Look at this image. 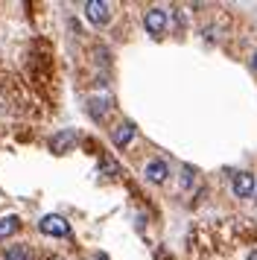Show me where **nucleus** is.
Returning a JSON list of instances; mask_svg holds the SVG:
<instances>
[{"label": "nucleus", "mask_w": 257, "mask_h": 260, "mask_svg": "<svg viewBox=\"0 0 257 260\" xmlns=\"http://www.w3.org/2000/svg\"><path fill=\"white\" fill-rule=\"evenodd\" d=\"M251 68L257 71V50H254V56H251Z\"/></svg>", "instance_id": "ddd939ff"}, {"label": "nucleus", "mask_w": 257, "mask_h": 260, "mask_svg": "<svg viewBox=\"0 0 257 260\" xmlns=\"http://www.w3.org/2000/svg\"><path fill=\"white\" fill-rule=\"evenodd\" d=\"M143 176L149 178L152 184H161V181H167V176H170V167H167V161H161V158H152L149 164H146V170H143Z\"/></svg>", "instance_id": "39448f33"}, {"label": "nucleus", "mask_w": 257, "mask_h": 260, "mask_svg": "<svg viewBox=\"0 0 257 260\" xmlns=\"http://www.w3.org/2000/svg\"><path fill=\"white\" fill-rule=\"evenodd\" d=\"M93 260H108V257H105V254H97V257H93Z\"/></svg>", "instance_id": "2eb2a0df"}, {"label": "nucleus", "mask_w": 257, "mask_h": 260, "mask_svg": "<svg viewBox=\"0 0 257 260\" xmlns=\"http://www.w3.org/2000/svg\"><path fill=\"white\" fill-rule=\"evenodd\" d=\"M73 143H76V129H61V132H56V135H53V141H50V149L61 155V152H68Z\"/></svg>", "instance_id": "423d86ee"}, {"label": "nucleus", "mask_w": 257, "mask_h": 260, "mask_svg": "<svg viewBox=\"0 0 257 260\" xmlns=\"http://www.w3.org/2000/svg\"><path fill=\"white\" fill-rule=\"evenodd\" d=\"M132 138H135V123H120L114 132H111V143H114L117 149H123V146H128L132 143Z\"/></svg>", "instance_id": "0eeeda50"}, {"label": "nucleus", "mask_w": 257, "mask_h": 260, "mask_svg": "<svg viewBox=\"0 0 257 260\" xmlns=\"http://www.w3.org/2000/svg\"><path fill=\"white\" fill-rule=\"evenodd\" d=\"M38 231L47 237H68L70 234V222L65 216H58V213H47L44 219L38 222Z\"/></svg>", "instance_id": "f257e3e1"}, {"label": "nucleus", "mask_w": 257, "mask_h": 260, "mask_svg": "<svg viewBox=\"0 0 257 260\" xmlns=\"http://www.w3.org/2000/svg\"><path fill=\"white\" fill-rule=\"evenodd\" d=\"M193 181H196L193 167H184V170H181V190H190V187H193Z\"/></svg>", "instance_id": "9b49d317"}, {"label": "nucleus", "mask_w": 257, "mask_h": 260, "mask_svg": "<svg viewBox=\"0 0 257 260\" xmlns=\"http://www.w3.org/2000/svg\"><path fill=\"white\" fill-rule=\"evenodd\" d=\"M100 173H117V164H114V161H103Z\"/></svg>", "instance_id": "f8f14e48"}, {"label": "nucleus", "mask_w": 257, "mask_h": 260, "mask_svg": "<svg viewBox=\"0 0 257 260\" xmlns=\"http://www.w3.org/2000/svg\"><path fill=\"white\" fill-rule=\"evenodd\" d=\"M3 260H29V248L26 246H9Z\"/></svg>", "instance_id": "6e6552de"}, {"label": "nucleus", "mask_w": 257, "mask_h": 260, "mask_svg": "<svg viewBox=\"0 0 257 260\" xmlns=\"http://www.w3.org/2000/svg\"><path fill=\"white\" fill-rule=\"evenodd\" d=\"M254 187H257V178L251 173H234L231 178V190L237 199H248V196H254Z\"/></svg>", "instance_id": "f03ea898"}, {"label": "nucleus", "mask_w": 257, "mask_h": 260, "mask_svg": "<svg viewBox=\"0 0 257 260\" xmlns=\"http://www.w3.org/2000/svg\"><path fill=\"white\" fill-rule=\"evenodd\" d=\"M91 114L97 120H103L105 114H108V100H100V96H93L91 100Z\"/></svg>", "instance_id": "1a4fd4ad"}, {"label": "nucleus", "mask_w": 257, "mask_h": 260, "mask_svg": "<svg viewBox=\"0 0 257 260\" xmlns=\"http://www.w3.org/2000/svg\"><path fill=\"white\" fill-rule=\"evenodd\" d=\"M85 18H88L91 24L103 26V24H108V18H111V6H108L105 0H88V3H85Z\"/></svg>", "instance_id": "7ed1b4c3"}, {"label": "nucleus", "mask_w": 257, "mask_h": 260, "mask_svg": "<svg viewBox=\"0 0 257 260\" xmlns=\"http://www.w3.org/2000/svg\"><path fill=\"white\" fill-rule=\"evenodd\" d=\"M143 26H146V32H152V36H161L164 29H167V12L164 9H149V12L143 15Z\"/></svg>", "instance_id": "20e7f679"}, {"label": "nucleus", "mask_w": 257, "mask_h": 260, "mask_svg": "<svg viewBox=\"0 0 257 260\" xmlns=\"http://www.w3.org/2000/svg\"><path fill=\"white\" fill-rule=\"evenodd\" d=\"M18 231V216H3L0 219V237H9Z\"/></svg>", "instance_id": "9d476101"}, {"label": "nucleus", "mask_w": 257, "mask_h": 260, "mask_svg": "<svg viewBox=\"0 0 257 260\" xmlns=\"http://www.w3.org/2000/svg\"><path fill=\"white\" fill-rule=\"evenodd\" d=\"M248 260H257V251H251V254H248Z\"/></svg>", "instance_id": "4468645a"}, {"label": "nucleus", "mask_w": 257, "mask_h": 260, "mask_svg": "<svg viewBox=\"0 0 257 260\" xmlns=\"http://www.w3.org/2000/svg\"><path fill=\"white\" fill-rule=\"evenodd\" d=\"M254 199H257V187H254Z\"/></svg>", "instance_id": "dca6fc26"}]
</instances>
